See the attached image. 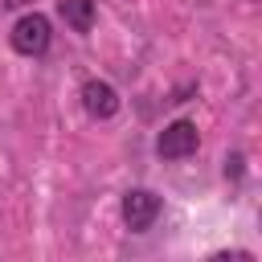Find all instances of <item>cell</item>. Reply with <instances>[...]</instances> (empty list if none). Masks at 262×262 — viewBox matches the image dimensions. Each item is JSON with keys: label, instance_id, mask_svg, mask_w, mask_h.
Returning a JSON list of instances; mask_svg holds the SVG:
<instances>
[{"label": "cell", "instance_id": "cell-5", "mask_svg": "<svg viewBox=\"0 0 262 262\" xmlns=\"http://www.w3.org/2000/svg\"><path fill=\"white\" fill-rule=\"evenodd\" d=\"M57 12L74 33H90L94 29V0H57Z\"/></svg>", "mask_w": 262, "mask_h": 262}, {"label": "cell", "instance_id": "cell-6", "mask_svg": "<svg viewBox=\"0 0 262 262\" xmlns=\"http://www.w3.org/2000/svg\"><path fill=\"white\" fill-rule=\"evenodd\" d=\"M225 172H233V176H242V156H229V160H225Z\"/></svg>", "mask_w": 262, "mask_h": 262}, {"label": "cell", "instance_id": "cell-7", "mask_svg": "<svg viewBox=\"0 0 262 262\" xmlns=\"http://www.w3.org/2000/svg\"><path fill=\"white\" fill-rule=\"evenodd\" d=\"M8 8H25V4H33V0H4Z\"/></svg>", "mask_w": 262, "mask_h": 262}, {"label": "cell", "instance_id": "cell-4", "mask_svg": "<svg viewBox=\"0 0 262 262\" xmlns=\"http://www.w3.org/2000/svg\"><path fill=\"white\" fill-rule=\"evenodd\" d=\"M82 106H86L90 119H115L119 115V94H115L111 82L90 78V82H82Z\"/></svg>", "mask_w": 262, "mask_h": 262}, {"label": "cell", "instance_id": "cell-2", "mask_svg": "<svg viewBox=\"0 0 262 262\" xmlns=\"http://www.w3.org/2000/svg\"><path fill=\"white\" fill-rule=\"evenodd\" d=\"M196 143H201V131H196V123H188V119H176V123H168V127L160 131V139H156V151H160L164 160H184V156H192V151H196Z\"/></svg>", "mask_w": 262, "mask_h": 262}, {"label": "cell", "instance_id": "cell-3", "mask_svg": "<svg viewBox=\"0 0 262 262\" xmlns=\"http://www.w3.org/2000/svg\"><path fill=\"white\" fill-rule=\"evenodd\" d=\"M156 217H160V196H156L151 188H131V192L123 196V221H127L131 233L151 229Z\"/></svg>", "mask_w": 262, "mask_h": 262}, {"label": "cell", "instance_id": "cell-1", "mask_svg": "<svg viewBox=\"0 0 262 262\" xmlns=\"http://www.w3.org/2000/svg\"><path fill=\"white\" fill-rule=\"evenodd\" d=\"M49 16H41V12H25L16 25H12V33H8V41H12V49L16 53H25V57H41L45 49H49Z\"/></svg>", "mask_w": 262, "mask_h": 262}]
</instances>
